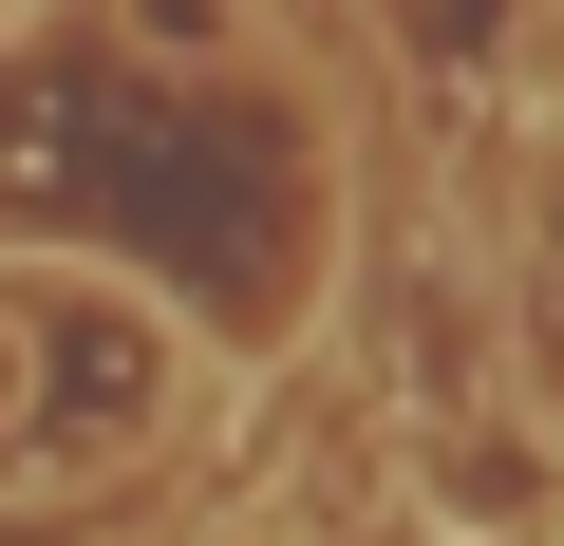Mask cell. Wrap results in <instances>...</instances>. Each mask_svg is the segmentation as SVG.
<instances>
[{"mask_svg":"<svg viewBox=\"0 0 564 546\" xmlns=\"http://www.w3.org/2000/svg\"><path fill=\"white\" fill-rule=\"evenodd\" d=\"M414 490H433V527H470V546H508V527L564 508V471H545L527 415H433V433H414Z\"/></svg>","mask_w":564,"mask_h":546,"instance_id":"obj_1","label":"cell"}]
</instances>
